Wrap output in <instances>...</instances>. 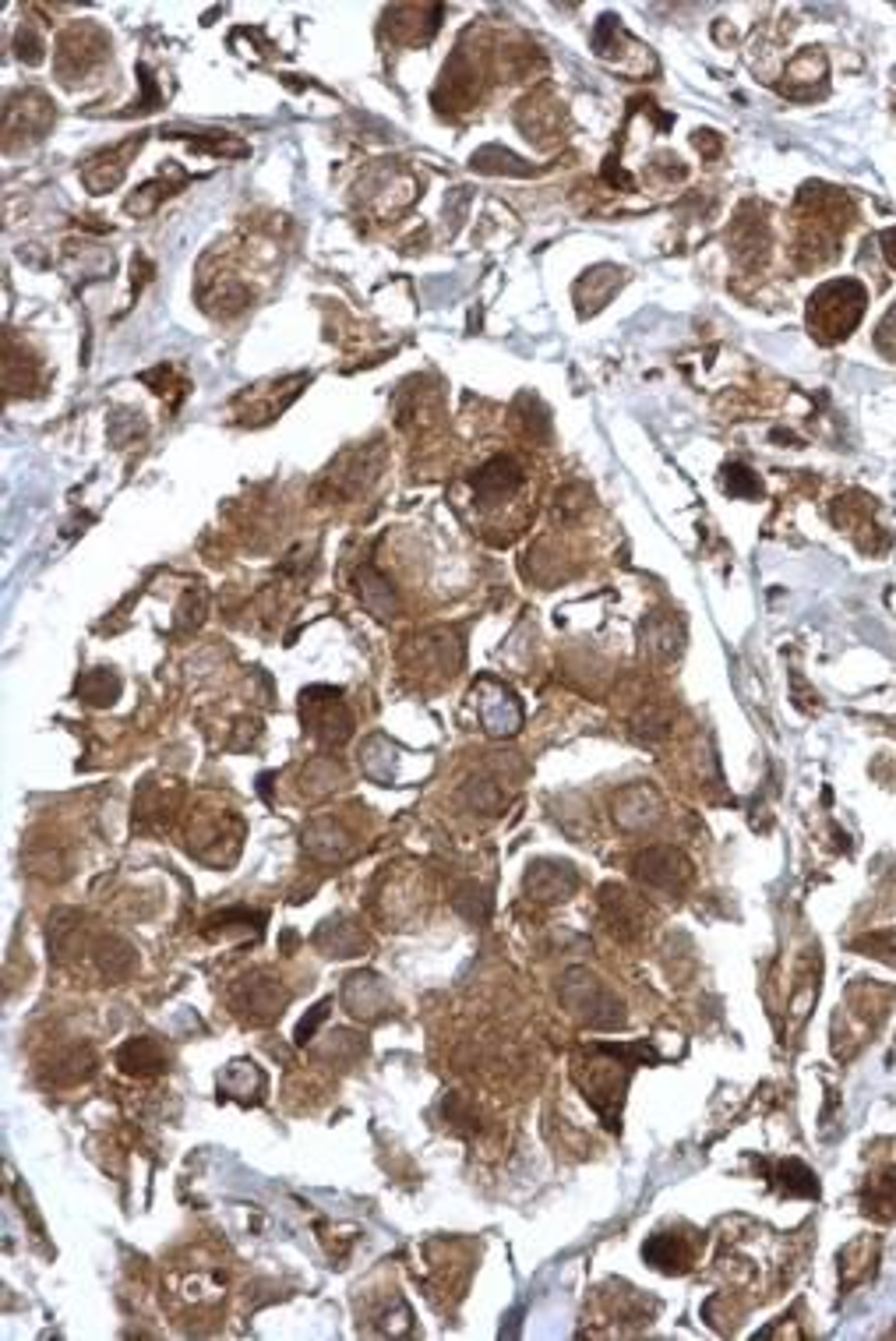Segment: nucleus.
Segmentation results:
<instances>
[{
	"label": "nucleus",
	"mask_w": 896,
	"mask_h": 1341,
	"mask_svg": "<svg viewBox=\"0 0 896 1341\" xmlns=\"http://www.w3.org/2000/svg\"><path fill=\"white\" fill-rule=\"evenodd\" d=\"M329 1017V1002H318V1007L311 1010V1017H304L300 1020V1028H297V1045H308L311 1038H314V1031H318V1024Z\"/></svg>",
	"instance_id": "72a5a7b5"
},
{
	"label": "nucleus",
	"mask_w": 896,
	"mask_h": 1341,
	"mask_svg": "<svg viewBox=\"0 0 896 1341\" xmlns=\"http://www.w3.org/2000/svg\"><path fill=\"white\" fill-rule=\"evenodd\" d=\"M876 349H879L882 357L896 360V304L886 311V318L879 322V329H876Z\"/></svg>",
	"instance_id": "2f4dec72"
},
{
	"label": "nucleus",
	"mask_w": 896,
	"mask_h": 1341,
	"mask_svg": "<svg viewBox=\"0 0 896 1341\" xmlns=\"http://www.w3.org/2000/svg\"><path fill=\"white\" fill-rule=\"evenodd\" d=\"M646 646L653 650V657H660V660L677 657V650H682V625L668 619V614H653L646 625Z\"/></svg>",
	"instance_id": "393cba45"
},
{
	"label": "nucleus",
	"mask_w": 896,
	"mask_h": 1341,
	"mask_svg": "<svg viewBox=\"0 0 896 1341\" xmlns=\"http://www.w3.org/2000/svg\"><path fill=\"white\" fill-rule=\"evenodd\" d=\"M304 848L318 858V862H346L357 851V840L335 816H318L304 830Z\"/></svg>",
	"instance_id": "2eb2a0df"
},
{
	"label": "nucleus",
	"mask_w": 896,
	"mask_h": 1341,
	"mask_svg": "<svg viewBox=\"0 0 896 1341\" xmlns=\"http://www.w3.org/2000/svg\"><path fill=\"white\" fill-rule=\"evenodd\" d=\"M868 304L865 286L857 280H833L826 286H819L812 300H808V329L819 343H840L847 340L857 322H862Z\"/></svg>",
	"instance_id": "f03ea898"
},
{
	"label": "nucleus",
	"mask_w": 896,
	"mask_h": 1341,
	"mask_svg": "<svg viewBox=\"0 0 896 1341\" xmlns=\"http://www.w3.org/2000/svg\"><path fill=\"white\" fill-rule=\"evenodd\" d=\"M663 819V802L649 784H632L614 799V823L625 833H646Z\"/></svg>",
	"instance_id": "9b49d317"
},
{
	"label": "nucleus",
	"mask_w": 896,
	"mask_h": 1341,
	"mask_svg": "<svg viewBox=\"0 0 896 1341\" xmlns=\"http://www.w3.org/2000/svg\"><path fill=\"white\" fill-rule=\"evenodd\" d=\"M180 805V788L174 780H145L135 794V826L166 830Z\"/></svg>",
	"instance_id": "f8f14e48"
},
{
	"label": "nucleus",
	"mask_w": 896,
	"mask_h": 1341,
	"mask_svg": "<svg viewBox=\"0 0 896 1341\" xmlns=\"http://www.w3.org/2000/svg\"><path fill=\"white\" fill-rule=\"evenodd\" d=\"M343 1007L354 1013V1017L374 1024V1020L389 1017L392 996H389V988H385V982H382L378 974L354 971V974L346 978V985H343Z\"/></svg>",
	"instance_id": "9d476101"
},
{
	"label": "nucleus",
	"mask_w": 896,
	"mask_h": 1341,
	"mask_svg": "<svg viewBox=\"0 0 896 1341\" xmlns=\"http://www.w3.org/2000/svg\"><path fill=\"white\" fill-rule=\"evenodd\" d=\"M526 897L540 900V904H554V900H568L579 886L576 868L568 862H533L526 868Z\"/></svg>",
	"instance_id": "ddd939ff"
},
{
	"label": "nucleus",
	"mask_w": 896,
	"mask_h": 1341,
	"mask_svg": "<svg viewBox=\"0 0 896 1341\" xmlns=\"http://www.w3.org/2000/svg\"><path fill=\"white\" fill-rule=\"evenodd\" d=\"M523 480H526L523 466H519L512 456H494L491 463L480 466L474 494H477L480 505H488V509L491 505H508L519 491H523Z\"/></svg>",
	"instance_id": "1a4fd4ad"
},
{
	"label": "nucleus",
	"mask_w": 896,
	"mask_h": 1341,
	"mask_svg": "<svg viewBox=\"0 0 896 1341\" xmlns=\"http://www.w3.org/2000/svg\"><path fill=\"white\" fill-rule=\"evenodd\" d=\"M636 876L643 879L649 890L660 893H677L688 886L692 879V862L677 851V848H646L643 854L636 858Z\"/></svg>",
	"instance_id": "0eeeda50"
},
{
	"label": "nucleus",
	"mask_w": 896,
	"mask_h": 1341,
	"mask_svg": "<svg viewBox=\"0 0 896 1341\" xmlns=\"http://www.w3.org/2000/svg\"><path fill=\"white\" fill-rule=\"evenodd\" d=\"M50 120H54V106L43 92H21L18 100H8V110H4L8 145L15 135L43 138V131L50 128Z\"/></svg>",
	"instance_id": "4468645a"
},
{
	"label": "nucleus",
	"mask_w": 896,
	"mask_h": 1341,
	"mask_svg": "<svg viewBox=\"0 0 896 1341\" xmlns=\"http://www.w3.org/2000/svg\"><path fill=\"white\" fill-rule=\"evenodd\" d=\"M643 1256L649 1267H657L663 1275H685L692 1267V1247L682 1236H671V1232L653 1236L643 1247Z\"/></svg>",
	"instance_id": "aec40b11"
},
{
	"label": "nucleus",
	"mask_w": 896,
	"mask_h": 1341,
	"mask_svg": "<svg viewBox=\"0 0 896 1341\" xmlns=\"http://www.w3.org/2000/svg\"><path fill=\"white\" fill-rule=\"evenodd\" d=\"M474 699L480 706V724L488 734H516L519 724H523V706L512 696V688H505L498 682H480L474 688Z\"/></svg>",
	"instance_id": "6e6552de"
},
{
	"label": "nucleus",
	"mask_w": 896,
	"mask_h": 1341,
	"mask_svg": "<svg viewBox=\"0 0 896 1341\" xmlns=\"http://www.w3.org/2000/svg\"><path fill=\"white\" fill-rule=\"evenodd\" d=\"M265 1087H269L265 1073L254 1067V1062H248V1059L229 1062L226 1073L220 1077V1091L226 1098H234V1102H244V1105H258L262 1098H265Z\"/></svg>",
	"instance_id": "6ab92c4d"
},
{
	"label": "nucleus",
	"mask_w": 896,
	"mask_h": 1341,
	"mask_svg": "<svg viewBox=\"0 0 896 1341\" xmlns=\"http://www.w3.org/2000/svg\"><path fill=\"white\" fill-rule=\"evenodd\" d=\"M357 590H360V600L368 604V608L378 614V619H392L395 614V597H392V586H389V579H385L378 569H360V576H357Z\"/></svg>",
	"instance_id": "5701e85b"
},
{
	"label": "nucleus",
	"mask_w": 896,
	"mask_h": 1341,
	"mask_svg": "<svg viewBox=\"0 0 896 1341\" xmlns=\"http://www.w3.org/2000/svg\"><path fill=\"white\" fill-rule=\"evenodd\" d=\"M723 474H728V480H723V485H728L731 494H759V480L752 477V470H745L742 463L728 466Z\"/></svg>",
	"instance_id": "473e14b6"
},
{
	"label": "nucleus",
	"mask_w": 896,
	"mask_h": 1341,
	"mask_svg": "<svg viewBox=\"0 0 896 1341\" xmlns=\"http://www.w3.org/2000/svg\"><path fill=\"white\" fill-rule=\"evenodd\" d=\"M882 251H886V262L896 269V226L882 234Z\"/></svg>",
	"instance_id": "f704fd0d"
},
{
	"label": "nucleus",
	"mask_w": 896,
	"mask_h": 1341,
	"mask_svg": "<svg viewBox=\"0 0 896 1341\" xmlns=\"http://www.w3.org/2000/svg\"><path fill=\"white\" fill-rule=\"evenodd\" d=\"M300 717H304V728L325 745H343L354 734V714L335 688H308L300 699Z\"/></svg>",
	"instance_id": "39448f33"
},
{
	"label": "nucleus",
	"mask_w": 896,
	"mask_h": 1341,
	"mask_svg": "<svg viewBox=\"0 0 896 1341\" xmlns=\"http://www.w3.org/2000/svg\"><path fill=\"white\" fill-rule=\"evenodd\" d=\"M600 918H603V925L611 928V936L622 942L643 939L649 928L646 904L639 900L636 893H628L625 886H614V883L600 890Z\"/></svg>",
	"instance_id": "423d86ee"
},
{
	"label": "nucleus",
	"mask_w": 896,
	"mask_h": 1341,
	"mask_svg": "<svg viewBox=\"0 0 896 1341\" xmlns=\"http://www.w3.org/2000/svg\"><path fill=\"white\" fill-rule=\"evenodd\" d=\"M466 802H469V808H477V813H488V816H494V813H498V808L505 805V794H502V788H498V780H491V777H477V780H469V784H466Z\"/></svg>",
	"instance_id": "cd10ccee"
},
{
	"label": "nucleus",
	"mask_w": 896,
	"mask_h": 1341,
	"mask_svg": "<svg viewBox=\"0 0 896 1341\" xmlns=\"http://www.w3.org/2000/svg\"><path fill=\"white\" fill-rule=\"evenodd\" d=\"M92 953H95V964H100L103 978H110V982H124V978H131V971H135V964H138L135 950H131L128 942L117 939V936H103L92 947Z\"/></svg>",
	"instance_id": "4be33fe9"
},
{
	"label": "nucleus",
	"mask_w": 896,
	"mask_h": 1341,
	"mask_svg": "<svg viewBox=\"0 0 896 1341\" xmlns=\"http://www.w3.org/2000/svg\"><path fill=\"white\" fill-rule=\"evenodd\" d=\"M138 145H141V138L128 141V145H117V149H103V152H95L92 160L85 163L81 180L95 191V195H103V191L117 188V184H120V177H124V170H128L131 152H135Z\"/></svg>",
	"instance_id": "dca6fc26"
},
{
	"label": "nucleus",
	"mask_w": 896,
	"mask_h": 1341,
	"mask_svg": "<svg viewBox=\"0 0 896 1341\" xmlns=\"http://www.w3.org/2000/svg\"><path fill=\"white\" fill-rule=\"evenodd\" d=\"M562 1002L576 1020L586 1024V1028L614 1031V1028H622L625 1024V1002L586 968H568L565 971Z\"/></svg>",
	"instance_id": "7ed1b4c3"
},
{
	"label": "nucleus",
	"mask_w": 896,
	"mask_h": 1341,
	"mask_svg": "<svg viewBox=\"0 0 896 1341\" xmlns=\"http://www.w3.org/2000/svg\"><path fill=\"white\" fill-rule=\"evenodd\" d=\"M262 922H265V914L248 911V908H234V911H223V914L209 918V922H205V936L209 939H229L234 928H240L244 936H258Z\"/></svg>",
	"instance_id": "b1692460"
},
{
	"label": "nucleus",
	"mask_w": 896,
	"mask_h": 1341,
	"mask_svg": "<svg viewBox=\"0 0 896 1341\" xmlns=\"http://www.w3.org/2000/svg\"><path fill=\"white\" fill-rule=\"evenodd\" d=\"M117 1067L131 1073V1077H155V1073L166 1070V1053L155 1038L141 1034L117 1048Z\"/></svg>",
	"instance_id": "a211bd4d"
},
{
	"label": "nucleus",
	"mask_w": 896,
	"mask_h": 1341,
	"mask_svg": "<svg viewBox=\"0 0 896 1341\" xmlns=\"http://www.w3.org/2000/svg\"><path fill=\"white\" fill-rule=\"evenodd\" d=\"M314 947H318L325 957H357V953L368 950V936L364 928L349 918H332L325 922L318 933H314Z\"/></svg>",
	"instance_id": "f3484780"
},
{
	"label": "nucleus",
	"mask_w": 896,
	"mask_h": 1341,
	"mask_svg": "<svg viewBox=\"0 0 896 1341\" xmlns=\"http://www.w3.org/2000/svg\"><path fill=\"white\" fill-rule=\"evenodd\" d=\"M643 1059H653L646 1045H593L589 1059L576 1062L579 1087H583L593 1108L603 1116V1122H608L611 1130L617 1127V1113H622L628 1073Z\"/></svg>",
	"instance_id": "f257e3e1"
},
{
	"label": "nucleus",
	"mask_w": 896,
	"mask_h": 1341,
	"mask_svg": "<svg viewBox=\"0 0 896 1341\" xmlns=\"http://www.w3.org/2000/svg\"><path fill=\"white\" fill-rule=\"evenodd\" d=\"M308 780H311L308 794H329L335 788V780H339V766L332 763V759H314V763L308 766V773H304V784Z\"/></svg>",
	"instance_id": "c756f323"
},
{
	"label": "nucleus",
	"mask_w": 896,
	"mask_h": 1341,
	"mask_svg": "<svg viewBox=\"0 0 896 1341\" xmlns=\"http://www.w3.org/2000/svg\"><path fill=\"white\" fill-rule=\"evenodd\" d=\"M777 1176H780V1187L787 1193H797V1197H819V1182L802 1162H783Z\"/></svg>",
	"instance_id": "c85d7f7f"
},
{
	"label": "nucleus",
	"mask_w": 896,
	"mask_h": 1341,
	"mask_svg": "<svg viewBox=\"0 0 896 1341\" xmlns=\"http://www.w3.org/2000/svg\"><path fill=\"white\" fill-rule=\"evenodd\" d=\"M865 1211L876 1218H896V1168H886L882 1176L868 1179Z\"/></svg>",
	"instance_id": "a878e982"
},
{
	"label": "nucleus",
	"mask_w": 896,
	"mask_h": 1341,
	"mask_svg": "<svg viewBox=\"0 0 896 1341\" xmlns=\"http://www.w3.org/2000/svg\"><path fill=\"white\" fill-rule=\"evenodd\" d=\"M668 728H671V714L663 706H646L643 714H639V720H636V731L643 734L646 742L663 739V734H668Z\"/></svg>",
	"instance_id": "7c9ffc66"
},
{
	"label": "nucleus",
	"mask_w": 896,
	"mask_h": 1341,
	"mask_svg": "<svg viewBox=\"0 0 896 1341\" xmlns=\"http://www.w3.org/2000/svg\"><path fill=\"white\" fill-rule=\"evenodd\" d=\"M286 1002H289V988L280 982V978H272L265 971L244 974L234 985V993H229V1007H234L237 1017L248 1020V1024H258V1028L262 1024L280 1020Z\"/></svg>",
	"instance_id": "20e7f679"
},
{
	"label": "nucleus",
	"mask_w": 896,
	"mask_h": 1341,
	"mask_svg": "<svg viewBox=\"0 0 896 1341\" xmlns=\"http://www.w3.org/2000/svg\"><path fill=\"white\" fill-rule=\"evenodd\" d=\"M92 1070H95L92 1048L89 1045H71V1048H64V1053L54 1056L50 1070H46V1077H50L54 1084H60V1087H75L81 1081H89Z\"/></svg>",
	"instance_id": "412c9836"
},
{
	"label": "nucleus",
	"mask_w": 896,
	"mask_h": 1341,
	"mask_svg": "<svg viewBox=\"0 0 896 1341\" xmlns=\"http://www.w3.org/2000/svg\"><path fill=\"white\" fill-rule=\"evenodd\" d=\"M117 692H120V682H117V674H110V671H92L78 682V696L92 706L114 703Z\"/></svg>",
	"instance_id": "bb28decb"
}]
</instances>
